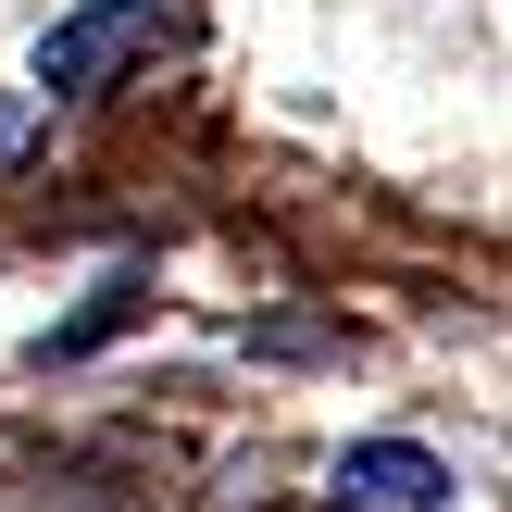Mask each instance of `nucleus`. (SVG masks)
<instances>
[{"instance_id":"nucleus-2","label":"nucleus","mask_w":512,"mask_h":512,"mask_svg":"<svg viewBox=\"0 0 512 512\" xmlns=\"http://www.w3.org/2000/svg\"><path fill=\"white\" fill-rule=\"evenodd\" d=\"M325 500L338 512H450V463L413 438H363V450L325 463Z\"/></svg>"},{"instance_id":"nucleus-3","label":"nucleus","mask_w":512,"mask_h":512,"mask_svg":"<svg viewBox=\"0 0 512 512\" xmlns=\"http://www.w3.org/2000/svg\"><path fill=\"white\" fill-rule=\"evenodd\" d=\"M125 300H138V288H100V300H88V313H75V325H63V338H50V350H88V338H100V325H113V313H125Z\"/></svg>"},{"instance_id":"nucleus-1","label":"nucleus","mask_w":512,"mask_h":512,"mask_svg":"<svg viewBox=\"0 0 512 512\" xmlns=\"http://www.w3.org/2000/svg\"><path fill=\"white\" fill-rule=\"evenodd\" d=\"M150 38H163V13H150V0H100V13H63V25L38 38V88H50V100H75V88H100V75H125Z\"/></svg>"}]
</instances>
